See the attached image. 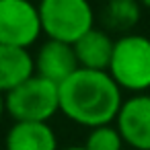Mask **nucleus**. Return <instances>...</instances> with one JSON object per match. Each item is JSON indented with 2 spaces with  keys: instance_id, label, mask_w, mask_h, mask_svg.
<instances>
[{
  "instance_id": "nucleus-1",
  "label": "nucleus",
  "mask_w": 150,
  "mask_h": 150,
  "mask_svg": "<svg viewBox=\"0 0 150 150\" xmlns=\"http://www.w3.org/2000/svg\"><path fill=\"white\" fill-rule=\"evenodd\" d=\"M121 105V88L109 72L80 68L60 84V111L88 129L113 123Z\"/></svg>"
},
{
  "instance_id": "nucleus-4",
  "label": "nucleus",
  "mask_w": 150,
  "mask_h": 150,
  "mask_svg": "<svg viewBox=\"0 0 150 150\" xmlns=\"http://www.w3.org/2000/svg\"><path fill=\"white\" fill-rule=\"evenodd\" d=\"M4 103L6 113L15 121L47 123L60 111V86L35 74L4 95Z\"/></svg>"
},
{
  "instance_id": "nucleus-7",
  "label": "nucleus",
  "mask_w": 150,
  "mask_h": 150,
  "mask_svg": "<svg viewBox=\"0 0 150 150\" xmlns=\"http://www.w3.org/2000/svg\"><path fill=\"white\" fill-rule=\"evenodd\" d=\"M76 70H80V64H78L74 45L54 41V39H47L39 45V50L35 54V74L37 76L60 86Z\"/></svg>"
},
{
  "instance_id": "nucleus-13",
  "label": "nucleus",
  "mask_w": 150,
  "mask_h": 150,
  "mask_svg": "<svg viewBox=\"0 0 150 150\" xmlns=\"http://www.w3.org/2000/svg\"><path fill=\"white\" fill-rule=\"evenodd\" d=\"M6 113V103H4V95L0 93V121H2V115Z\"/></svg>"
},
{
  "instance_id": "nucleus-12",
  "label": "nucleus",
  "mask_w": 150,
  "mask_h": 150,
  "mask_svg": "<svg viewBox=\"0 0 150 150\" xmlns=\"http://www.w3.org/2000/svg\"><path fill=\"white\" fill-rule=\"evenodd\" d=\"M123 138L117 129V125H101L88 132L84 140L86 150H123Z\"/></svg>"
},
{
  "instance_id": "nucleus-5",
  "label": "nucleus",
  "mask_w": 150,
  "mask_h": 150,
  "mask_svg": "<svg viewBox=\"0 0 150 150\" xmlns=\"http://www.w3.org/2000/svg\"><path fill=\"white\" fill-rule=\"evenodd\" d=\"M43 33L39 6L31 0H0V43L29 50Z\"/></svg>"
},
{
  "instance_id": "nucleus-11",
  "label": "nucleus",
  "mask_w": 150,
  "mask_h": 150,
  "mask_svg": "<svg viewBox=\"0 0 150 150\" xmlns=\"http://www.w3.org/2000/svg\"><path fill=\"white\" fill-rule=\"evenodd\" d=\"M142 17V4L138 0H107V4L101 13L105 31H117L127 35Z\"/></svg>"
},
{
  "instance_id": "nucleus-14",
  "label": "nucleus",
  "mask_w": 150,
  "mask_h": 150,
  "mask_svg": "<svg viewBox=\"0 0 150 150\" xmlns=\"http://www.w3.org/2000/svg\"><path fill=\"white\" fill-rule=\"evenodd\" d=\"M62 150H86L84 146H66V148H62Z\"/></svg>"
},
{
  "instance_id": "nucleus-10",
  "label": "nucleus",
  "mask_w": 150,
  "mask_h": 150,
  "mask_svg": "<svg viewBox=\"0 0 150 150\" xmlns=\"http://www.w3.org/2000/svg\"><path fill=\"white\" fill-rule=\"evenodd\" d=\"M113 47H115V39H111V35L105 29H97V27L74 43V52L80 68L99 70V72L109 70Z\"/></svg>"
},
{
  "instance_id": "nucleus-15",
  "label": "nucleus",
  "mask_w": 150,
  "mask_h": 150,
  "mask_svg": "<svg viewBox=\"0 0 150 150\" xmlns=\"http://www.w3.org/2000/svg\"><path fill=\"white\" fill-rule=\"evenodd\" d=\"M138 2H140L144 8H150V0H138Z\"/></svg>"
},
{
  "instance_id": "nucleus-9",
  "label": "nucleus",
  "mask_w": 150,
  "mask_h": 150,
  "mask_svg": "<svg viewBox=\"0 0 150 150\" xmlns=\"http://www.w3.org/2000/svg\"><path fill=\"white\" fill-rule=\"evenodd\" d=\"M31 76H35V56L29 50L0 43V93L8 95Z\"/></svg>"
},
{
  "instance_id": "nucleus-3",
  "label": "nucleus",
  "mask_w": 150,
  "mask_h": 150,
  "mask_svg": "<svg viewBox=\"0 0 150 150\" xmlns=\"http://www.w3.org/2000/svg\"><path fill=\"white\" fill-rule=\"evenodd\" d=\"M37 6L47 39L74 45L95 29V11L88 0H39Z\"/></svg>"
},
{
  "instance_id": "nucleus-2",
  "label": "nucleus",
  "mask_w": 150,
  "mask_h": 150,
  "mask_svg": "<svg viewBox=\"0 0 150 150\" xmlns=\"http://www.w3.org/2000/svg\"><path fill=\"white\" fill-rule=\"evenodd\" d=\"M107 72L121 91H132L136 95L146 93L150 88V39L138 33L115 39Z\"/></svg>"
},
{
  "instance_id": "nucleus-8",
  "label": "nucleus",
  "mask_w": 150,
  "mask_h": 150,
  "mask_svg": "<svg viewBox=\"0 0 150 150\" xmlns=\"http://www.w3.org/2000/svg\"><path fill=\"white\" fill-rule=\"evenodd\" d=\"M6 150H60L58 136L43 121H15L4 136Z\"/></svg>"
},
{
  "instance_id": "nucleus-6",
  "label": "nucleus",
  "mask_w": 150,
  "mask_h": 150,
  "mask_svg": "<svg viewBox=\"0 0 150 150\" xmlns=\"http://www.w3.org/2000/svg\"><path fill=\"white\" fill-rule=\"evenodd\" d=\"M115 125L129 148L150 150V95L142 93L123 101Z\"/></svg>"
}]
</instances>
